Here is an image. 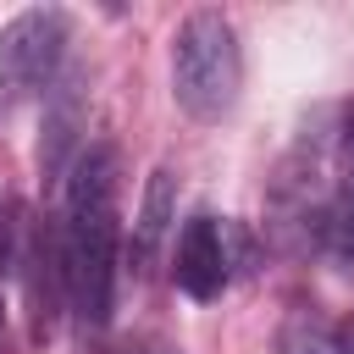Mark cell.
Returning <instances> with one entry per match:
<instances>
[{"instance_id":"cell-8","label":"cell","mask_w":354,"mask_h":354,"mask_svg":"<svg viewBox=\"0 0 354 354\" xmlns=\"http://www.w3.org/2000/svg\"><path fill=\"white\" fill-rule=\"evenodd\" d=\"M17 266V199L0 194V277Z\"/></svg>"},{"instance_id":"cell-5","label":"cell","mask_w":354,"mask_h":354,"mask_svg":"<svg viewBox=\"0 0 354 354\" xmlns=\"http://www.w3.org/2000/svg\"><path fill=\"white\" fill-rule=\"evenodd\" d=\"M83 127H88V88H83V77H66L44 111V138H39V171L44 177H61L72 166Z\"/></svg>"},{"instance_id":"cell-4","label":"cell","mask_w":354,"mask_h":354,"mask_svg":"<svg viewBox=\"0 0 354 354\" xmlns=\"http://www.w3.org/2000/svg\"><path fill=\"white\" fill-rule=\"evenodd\" d=\"M227 266H232L227 260V227H216L210 216H194L177 232V266H171L177 288L188 299H216L227 288Z\"/></svg>"},{"instance_id":"cell-3","label":"cell","mask_w":354,"mask_h":354,"mask_svg":"<svg viewBox=\"0 0 354 354\" xmlns=\"http://www.w3.org/2000/svg\"><path fill=\"white\" fill-rule=\"evenodd\" d=\"M61 50H66V11H55V6L17 11L0 28V88L28 94V88L50 83L61 66Z\"/></svg>"},{"instance_id":"cell-9","label":"cell","mask_w":354,"mask_h":354,"mask_svg":"<svg viewBox=\"0 0 354 354\" xmlns=\"http://www.w3.org/2000/svg\"><path fill=\"white\" fill-rule=\"evenodd\" d=\"M343 144L354 149V105H348V116H343Z\"/></svg>"},{"instance_id":"cell-10","label":"cell","mask_w":354,"mask_h":354,"mask_svg":"<svg viewBox=\"0 0 354 354\" xmlns=\"http://www.w3.org/2000/svg\"><path fill=\"white\" fill-rule=\"evenodd\" d=\"M343 348L354 354V315H348V326H343Z\"/></svg>"},{"instance_id":"cell-11","label":"cell","mask_w":354,"mask_h":354,"mask_svg":"<svg viewBox=\"0 0 354 354\" xmlns=\"http://www.w3.org/2000/svg\"><path fill=\"white\" fill-rule=\"evenodd\" d=\"M0 354H6V299H0Z\"/></svg>"},{"instance_id":"cell-6","label":"cell","mask_w":354,"mask_h":354,"mask_svg":"<svg viewBox=\"0 0 354 354\" xmlns=\"http://www.w3.org/2000/svg\"><path fill=\"white\" fill-rule=\"evenodd\" d=\"M171 210H177V183H171L166 166H155L149 183H144L138 216H133V254H138V260H149V254L160 249V238H166V227H171Z\"/></svg>"},{"instance_id":"cell-1","label":"cell","mask_w":354,"mask_h":354,"mask_svg":"<svg viewBox=\"0 0 354 354\" xmlns=\"http://www.w3.org/2000/svg\"><path fill=\"white\" fill-rule=\"evenodd\" d=\"M122 160L111 144H88L72 160L66 177V227H61V260H66V299L83 326L111 321L116 299V243H122Z\"/></svg>"},{"instance_id":"cell-2","label":"cell","mask_w":354,"mask_h":354,"mask_svg":"<svg viewBox=\"0 0 354 354\" xmlns=\"http://www.w3.org/2000/svg\"><path fill=\"white\" fill-rule=\"evenodd\" d=\"M243 83V55H238V33L221 11H194L177 28L171 44V94L194 122H221L238 100Z\"/></svg>"},{"instance_id":"cell-7","label":"cell","mask_w":354,"mask_h":354,"mask_svg":"<svg viewBox=\"0 0 354 354\" xmlns=\"http://www.w3.org/2000/svg\"><path fill=\"white\" fill-rule=\"evenodd\" d=\"M277 348L282 354H348L343 348V332H332L321 315H288Z\"/></svg>"}]
</instances>
